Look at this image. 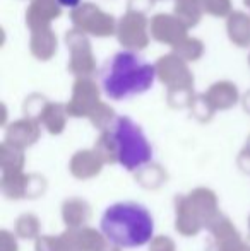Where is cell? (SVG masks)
<instances>
[{
  "mask_svg": "<svg viewBox=\"0 0 250 251\" xmlns=\"http://www.w3.org/2000/svg\"><path fill=\"white\" fill-rule=\"evenodd\" d=\"M100 231L111 246L136 250L154 238L156 222L146 205L132 200L110 203L100 215Z\"/></svg>",
  "mask_w": 250,
  "mask_h": 251,
  "instance_id": "cell-1",
  "label": "cell"
},
{
  "mask_svg": "<svg viewBox=\"0 0 250 251\" xmlns=\"http://www.w3.org/2000/svg\"><path fill=\"white\" fill-rule=\"evenodd\" d=\"M156 82V67L142 55L130 50L117 51L105 60L100 70V86L111 101L142 96Z\"/></svg>",
  "mask_w": 250,
  "mask_h": 251,
  "instance_id": "cell-2",
  "label": "cell"
},
{
  "mask_svg": "<svg viewBox=\"0 0 250 251\" xmlns=\"http://www.w3.org/2000/svg\"><path fill=\"white\" fill-rule=\"evenodd\" d=\"M108 144L115 161L125 171H139L154 159V147L139 123L129 116H115L108 125Z\"/></svg>",
  "mask_w": 250,
  "mask_h": 251,
  "instance_id": "cell-3",
  "label": "cell"
},
{
  "mask_svg": "<svg viewBox=\"0 0 250 251\" xmlns=\"http://www.w3.org/2000/svg\"><path fill=\"white\" fill-rule=\"evenodd\" d=\"M58 2H60L62 5H65V7H76L77 3H79V0H58Z\"/></svg>",
  "mask_w": 250,
  "mask_h": 251,
  "instance_id": "cell-4",
  "label": "cell"
}]
</instances>
